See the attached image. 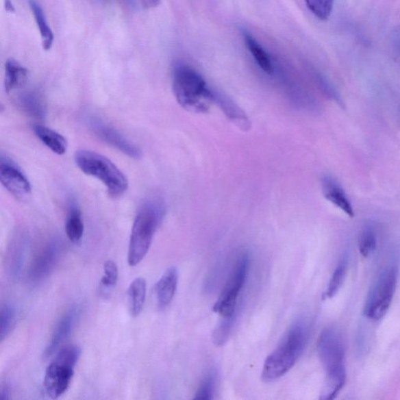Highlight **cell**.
Returning a JSON list of instances; mask_svg holds the SVG:
<instances>
[{
    "mask_svg": "<svg viewBox=\"0 0 400 400\" xmlns=\"http://www.w3.org/2000/svg\"><path fill=\"white\" fill-rule=\"evenodd\" d=\"M377 233L372 225H366L360 232L359 237V251L362 257H371L377 248Z\"/></svg>",
    "mask_w": 400,
    "mask_h": 400,
    "instance_id": "d4e9b609",
    "label": "cell"
},
{
    "mask_svg": "<svg viewBox=\"0 0 400 400\" xmlns=\"http://www.w3.org/2000/svg\"><path fill=\"white\" fill-rule=\"evenodd\" d=\"M310 335L309 324L298 320L291 325L279 345L265 360L261 377L265 382L279 379L297 362L307 346Z\"/></svg>",
    "mask_w": 400,
    "mask_h": 400,
    "instance_id": "6da1fadb",
    "label": "cell"
},
{
    "mask_svg": "<svg viewBox=\"0 0 400 400\" xmlns=\"http://www.w3.org/2000/svg\"><path fill=\"white\" fill-rule=\"evenodd\" d=\"M318 349L326 375L321 399H333L342 390L347 381L345 349L340 332L334 327H327L321 333Z\"/></svg>",
    "mask_w": 400,
    "mask_h": 400,
    "instance_id": "7a4b0ae2",
    "label": "cell"
},
{
    "mask_svg": "<svg viewBox=\"0 0 400 400\" xmlns=\"http://www.w3.org/2000/svg\"><path fill=\"white\" fill-rule=\"evenodd\" d=\"M61 253H62V245L59 241L52 240L47 242L38 252L31 263L29 271L31 281L40 282L45 280L54 270Z\"/></svg>",
    "mask_w": 400,
    "mask_h": 400,
    "instance_id": "8fae6325",
    "label": "cell"
},
{
    "mask_svg": "<svg viewBox=\"0 0 400 400\" xmlns=\"http://www.w3.org/2000/svg\"><path fill=\"white\" fill-rule=\"evenodd\" d=\"M65 231L68 240L74 244L79 243L84 235L85 225L81 210L75 203L71 204L69 208L66 220Z\"/></svg>",
    "mask_w": 400,
    "mask_h": 400,
    "instance_id": "ac0fdd59",
    "label": "cell"
},
{
    "mask_svg": "<svg viewBox=\"0 0 400 400\" xmlns=\"http://www.w3.org/2000/svg\"><path fill=\"white\" fill-rule=\"evenodd\" d=\"M22 111L36 119H43L47 115V104L41 94L36 91L22 93L16 100Z\"/></svg>",
    "mask_w": 400,
    "mask_h": 400,
    "instance_id": "9a60e30c",
    "label": "cell"
},
{
    "mask_svg": "<svg viewBox=\"0 0 400 400\" xmlns=\"http://www.w3.org/2000/svg\"><path fill=\"white\" fill-rule=\"evenodd\" d=\"M245 42L249 52L253 55L255 62L258 63L260 68L266 74H273V64H272L269 55L264 48L260 45L259 42L253 36L248 34L245 36Z\"/></svg>",
    "mask_w": 400,
    "mask_h": 400,
    "instance_id": "603a6c76",
    "label": "cell"
},
{
    "mask_svg": "<svg viewBox=\"0 0 400 400\" xmlns=\"http://www.w3.org/2000/svg\"><path fill=\"white\" fill-rule=\"evenodd\" d=\"M399 268L396 264L383 268L370 288L364 314L371 320H380L390 309L398 282Z\"/></svg>",
    "mask_w": 400,
    "mask_h": 400,
    "instance_id": "52a82bcc",
    "label": "cell"
},
{
    "mask_svg": "<svg viewBox=\"0 0 400 400\" xmlns=\"http://www.w3.org/2000/svg\"><path fill=\"white\" fill-rule=\"evenodd\" d=\"M165 212V205L159 199H149L142 203L132 229L127 253L129 266L138 265L146 257Z\"/></svg>",
    "mask_w": 400,
    "mask_h": 400,
    "instance_id": "3957f363",
    "label": "cell"
},
{
    "mask_svg": "<svg viewBox=\"0 0 400 400\" xmlns=\"http://www.w3.org/2000/svg\"><path fill=\"white\" fill-rule=\"evenodd\" d=\"M4 5L5 10L8 11V12L10 13L15 12V8L11 0H4Z\"/></svg>",
    "mask_w": 400,
    "mask_h": 400,
    "instance_id": "4dcf8cb0",
    "label": "cell"
},
{
    "mask_svg": "<svg viewBox=\"0 0 400 400\" xmlns=\"http://www.w3.org/2000/svg\"><path fill=\"white\" fill-rule=\"evenodd\" d=\"M172 86L182 107L191 112L205 113L216 101L202 75L190 66L177 64L172 74Z\"/></svg>",
    "mask_w": 400,
    "mask_h": 400,
    "instance_id": "277c9868",
    "label": "cell"
},
{
    "mask_svg": "<svg viewBox=\"0 0 400 400\" xmlns=\"http://www.w3.org/2000/svg\"><path fill=\"white\" fill-rule=\"evenodd\" d=\"M215 375L213 372L204 377L200 384L194 399L209 400L214 398L215 388Z\"/></svg>",
    "mask_w": 400,
    "mask_h": 400,
    "instance_id": "83f0119b",
    "label": "cell"
},
{
    "mask_svg": "<svg viewBox=\"0 0 400 400\" xmlns=\"http://www.w3.org/2000/svg\"><path fill=\"white\" fill-rule=\"evenodd\" d=\"M305 2L316 18L327 21L332 13L335 0H305Z\"/></svg>",
    "mask_w": 400,
    "mask_h": 400,
    "instance_id": "4316f807",
    "label": "cell"
},
{
    "mask_svg": "<svg viewBox=\"0 0 400 400\" xmlns=\"http://www.w3.org/2000/svg\"><path fill=\"white\" fill-rule=\"evenodd\" d=\"M140 2L142 7L146 9L155 8L160 4V0H140Z\"/></svg>",
    "mask_w": 400,
    "mask_h": 400,
    "instance_id": "f546056e",
    "label": "cell"
},
{
    "mask_svg": "<svg viewBox=\"0 0 400 400\" xmlns=\"http://www.w3.org/2000/svg\"><path fill=\"white\" fill-rule=\"evenodd\" d=\"M322 192L325 198L341 210L349 218H353L354 210L351 201L342 185L334 177L325 175L321 180Z\"/></svg>",
    "mask_w": 400,
    "mask_h": 400,
    "instance_id": "4fadbf2b",
    "label": "cell"
},
{
    "mask_svg": "<svg viewBox=\"0 0 400 400\" xmlns=\"http://www.w3.org/2000/svg\"><path fill=\"white\" fill-rule=\"evenodd\" d=\"M18 318V312L14 305L7 303L0 310V340L3 342L13 331Z\"/></svg>",
    "mask_w": 400,
    "mask_h": 400,
    "instance_id": "cb8c5ba5",
    "label": "cell"
},
{
    "mask_svg": "<svg viewBox=\"0 0 400 400\" xmlns=\"http://www.w3.org/2000/svg\"><path fill=\"white\" fill-rule=\"evenodd\" d=\"M88 124L94 134H96L100 140L108 143V145L119 150L132 159L140 160L142 158L141 149L136 144L127 140L114 127L108 123L105 124L104 121L96 118V116H91L88 118Z\"/></svg>",
    "mask_w": 400,
    "mask_h": 400,
    "instance_id": "9c48e42d",
    "label": "cell"
},
{
    "mask_svg": "<svg viewBox=\"0 0 400 400\" xmlns=\"http://www.w3.org/2000/svg\"><path fill=\"white\" fill-rule=\"evenodd\" d=\"M35 134L46 147L58 155H64L68 149V142L60 133L41 125L33 127Z\"/></svg>",
    "mask_w": 400,
    "mask_h": 400,
    "instance_id": "2e32d148",
    "label": "cell"
},
{
    "mask_svg": "<svg viewBox=\"0 0 400 400\" xmlns=\"http://www.w3.org/2000/svg\"><path fill=\"white\" fill-rule=\"evenodd\" d=\"M29 71L18 61L10 59L5 64V88L8 92L18 90L25 84Z\"/></svg>",
    "mask_w": 400,
    "mask_h": 400,
    "instance_id": "e0dca14e",
    "label": "cell"
},
{
    "mask_svg": "<svg viewBox=\"0 0 400 400\" xmlns=\"http://www.w3.org/2000/svg\"><path fill=\"white\" fill-rule=\"evenodd\" d=\"M29 3L33 16H34L38 30H40L42 48L48 51V50L51 49L53 45V32L48 24L45 13H44L40 3H37L36 0H29Z\"/></svg>",
    "mask_w": 400,
    "mask_h": 400,
    "instance_id": "d6986e66",
    "label": "cell"
},
{
    "mask_svg": "<svg viewBox=\"0 0 400 400\" xmlns=\"http://www.w3.org/2000/svg\"><path fill=\"white\" fill-rule=\"evenodd\" d=\"M11 399V390L8 383L3 382L0 386V400H9Z\"/></svg>",
    "mask_w": 400,
    "mask_h": 400,
    "instance_id": "f1b7e54d",
    "label": "cell"
},
{
    "mask_svg": "<svg viewBox=\"0 0 400 400\" xmlns=\"http://www.w3.org/2000/svg\"><path fill=\"white\" fill-rule=\"evenodd\" d=\"M0 181L16 198L24 199L32 192L31 183L24 172L13 160L3 155L0 160Z\"/></svg>",
    "mask_w": 400,
    "mask_h": 400,
    "instance_id": "30bf717a",
    "label": "cell"
},
{
    "mask_svg": "<svg viewBox=\"0 0 400 400\" xmlns=\"http://www.w3.org/2000/svg\"><path fill=\"white\" fill-rule=\"evenodd\" d=\"M250 257L247 252L238 258L234 268L223 290L214 305L213 310L223 318H236L238 300L249 275Z\"/></svg>",
    "mask_w": 400,
    "mask_h": 400,
    "instance_id": "ba28073f",
    "label": "cell"
},
{
    "mask_svg": "<svg viewBox=\"0 0 400 400\" xmlns=\"http://www.w3.org/2000/svg\"><path fill=\"white\" fill-rule=\"evenodd\" d=\"M75 160L83 173L101 181L111 197H121L129 188V181L123 172L102 154L81 149L76 152Z\"/></svg>",
    "mask_w": 400,
    "mask_h": 400,
    "instance_id": "5b68a950",
    "label": "cell"
},
{
    "mask_svg": "<svg viewBox=\"0 0 400 400\" xmlns=\"http://www.w3.org/2000/svg\"><path fill=\"white\" fill-rule=\"evenodd\" d=\"M131 314L136 318L142 312L147 296V282L142 277H137L131 283L127 291Z\"/></svg>",
    "mask_w": 400,
    "mask_h": 400,
    "instance_id": "ffe728a7",
    "label": "cell"
},
{
    "mask_svg": "<svg viewBox=\"0 0 400 400\" xmlns=\"http://www.w3.org/2000/svg\"><path fill=\"white\" fill-rule=\"evenodd\" d=\"M104 275L100 281L99 290L101 295L105 298L110 295L118 282V266L113 260L105 261L103 266Z\"/></svg>",
    "mask_w": 400,
    "mask_h": 400,
    "instance_id": "484cf974",
    "label": "cell"
},
{
    "mask_svg": "<svg viewBox=\"0 0 400 400\" xmlns=\"http://www.w3.org/2000/svg\"><path fill=\"white\" fill-rule=\"evenodd\" d=\"M179 283V272L175 266H171L165 271L155 286V293L158 307L164 310L168 307L173 300Z\"/></svg>",
    "mask_w": 400,
    "mask_h": 400,
    "instance_id": "5bb4252c",
    "label": "cell"
},
{
    "mask_svg": "<svg viewBox=\"0 0 400 400\" xmlns=\"http://www.w3.org/2000/svg\"><path fill=\"white\" fill-rule=\"evenodd\" d=\"M27 252V242L25 237L16 240L11 246L8 255V264L10 274L18 276L24 265Z\"/></svg>",
    "mask_w": 400,
    "mask_h": 400,
    "instance_id": "7402d4cb",
    "label": "cell"
},
{
    "mask_svg": "<svg viewBox=\"0 0 400 400\" xmlns=\"http://www.w3.org/2000/svg\"><path fill=\"white\" fill-rule=\"evenodd\" d=\"M349 261V253H344L340 260L338 261L334 272H333L329 286H327V291L324 294V298L331 299L334 297L340 290L347 274Z\"/></svg>",
    "mask_w": 400,
    "mask_h": 400,
    "instance_id": "44dd1931",
    "label": "cell"
},
{
    "mask_svg": "<svg viewBox=\"0 0 400 400\" xmlns=\"http://www.w3.org/2000/svg\"><path fill=\"white\" fill-rule=\"evenodd\" d=\"M81 314L79 305H74L61 316L58 323L55 325V329L49 341L45 352L43 353V358L48 359L52 357L53 354L58 351V349L62 346L73 332L75 327L79 321Z\"/></svg>",
    "mask_w": 400,
    "mask_h": 400,
    "instance_id": "7c38bea8",
    "label": "cell"
},
{
    "mask_svg": "<svg viewBox=\"0 0 400 400\" xmlns=\"http://www.w3.org/2000/svg\"><path fill=\"white\" fill-rule=\"evenodd\" d=\"M81 353V349L77 346L65 347L59 350L44 377V390L49 398L58 399L68 390Z\"/></svg>",
    "mask_w": 400,
    "mask_h": 400,
    "instance_id": "8992f818",
    "label": "cell"
}]
</instances>
